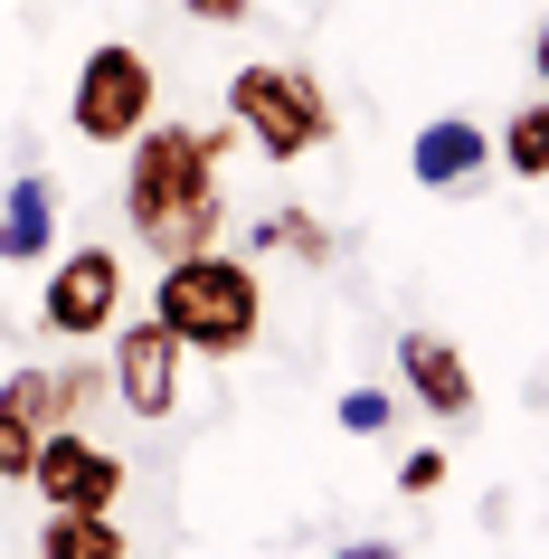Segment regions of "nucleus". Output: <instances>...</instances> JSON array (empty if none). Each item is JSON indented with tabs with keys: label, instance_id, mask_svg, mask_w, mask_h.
<instances>
[{
	"label": "nucleus",
	"instance_id": "nucleus-10",
	"mask_svg": "<svg viewBox=\"0 0 549 559\" xmlns=\"http://www.w3.org/2000/svg\"><path fill=\"white\" fill-rule=\"evenodd\" d=\"M58 228H67V200L48 171H20L0 190V265H48L58 257Z\"/></svg>",
	"mask_w": 549,
	"mask_h": 559
},
{
	"label": "nucleus",
	"instance_id": "nucleus-15",
	"mask_svg": "<svg viewBox=\"0 0 549 559\" xmlns=\"http://www.w3.org/2000/svg\"><path fill=\"white\" fill-rule=\"evenodd\" d=\"M265 237H275V247H294L303 265H332V228H322L313 209H265Z\"/></svg>",
	"mask_w": 549,
	"mask_h": 559
},
{
	"label": "nucleus",
	"instance_id": "nucleus-5",
	"mask_svg": "<svg viewBox=\"0 0 549 559\" xmlns=\"http://www.w3.org/2000/svg\"><path fill=\"white\" fill-rule=\"evenodd\" d=\"M123 323V247H58L38 285V332L48 342H105Z\"/></svg>",
	"mask_w": 549,
	"mask_h": 559
},
{
	"label": "nucleus",
	"instance_id": "nucleus-20",
	"mask_svg": "<svg viewBox=\"0 0 549 559\" xmlns=\"http://www.w3.org/2000/svg\"><path fill=\"white\" fill-rule=\"evenodd\" d=\"M332 559H398V540H342Z\"/></svg>",
	"mask_w": 549,
	"mask_h": 559
},
{
	"label": "nucleus",
	"instance_id": "nucleus-8",
	"mask_svg": "<svg viewBox=\"0 0 549 559\" xmlns=\"http://www.w3.org/2000/svg\"><path fill=\"white\" fill-rule=\"evenodd\" d=\"M484 171H492V133H484L474 115H435V123L407 133V180L435 190V200H464Z\"/></svg>",
	"mask_w": 549,
	"mask_h": 559
},
{
	"label": "nucleus",
	"instance_id": "nucleus-18",
	"mask_svg": "<svg viewBox=\"0 0 549 559\" xmlns=\"http://www.w3.org/2000/svg\"><path fill=\"white\" fill-rule=\"evenodd\" d=\"M398 493H407V502L445 493V445H407V455H398Z\"/></svg>",
	"mask_w": 549,
	"mask_h": 559
},
{
	"label": "nucleus",
	"instance_id": "nucleus-17",
	"mask_svg": "<svg viewBox=\"0 0 549 559\" xmlns=\"http://www.w3.org/2000/svg\"><path fill=\"white\" fill-rule=\"evenodd\" d=\"M0 399L29 417V427H58V408H48V360H20V370L0 380Z\"/></svg>",
	"mask_w": 549,
	"mask_h": 559
},
{
	"label": "nucleus",
	"instance_id": "nucleus-4",
	"mask_svg": "<svg viewBox=\"0 0 549 559\" xmlns=\"http://www.w3.org/2000/svg\"><path fill=\"white\" fill-rule=\"evenodd\" d=\"M152 115H162V76H152V58L133 48V38H105V48H86V58H76V95H67L76 143L123 152Z\"/></svg>",
	"mask_w": 549,
	"mask_h": 559
},
{
	"label": "nucleus",
	"instance_id": "nucleus-14",
	"mask_svg": "<svg viewBox=\"0 0 549 559\" xmlns=\"http://www.w3.org/2000/svg\"><path fill=\"white\" fill-rule=\"evenodd\" d=\"M342 437H398V389H379V380H360V389H342Z\"/></svg>",
	"mask_w": 549,
	"mask_h": 559
},
{
	"label": "nucleus",
	"instance_id": "nucleus-2",
	"mask_svg": "<svg viewBox=\"0 0 549 559\" xmlns=\"http://www.w3.org/2000/svg\"><path fill=\"white\" fill-rule=\"evenodd\" d=\"M152 323L171 332L190 360H247L265 332V275L256 257H237L228 237L200 257H162L152 275Z\"/></svg>",
	"mask_w": 549,
	"mask_h": 559
},
{
	"label": "nucleus",
	"instance_id": "nucleus-21",
	"mask_svg": "<svg viewBox=\"0 0 549 559\" xmlns=\"http://www.w3.org/2000/svg\"><path fill=\"white\" fill-rule=\"evenodd\" d=\"M530 76H540V95H549V20H540V38H530Z\"/></svg>",
	"mask_w": 549,
	"mask_h": 559
},
{
	"label": "nucleus",
	"instance_id": "nucleus-9",
	"mask_svg": "<svg viewBox=\"0 0 549 559\" xmlns=\"http://www.w3.org/2000/svg\"><path fill=\"white\" fill-rule=\"evenodd\" d=\"M398 399H417L435 427H464L474 417V360L445 332H398Z\"/></svg>",
	"mask_w": 549,
	"mask_h": 559
},
{
	"label": "nucleus",
	"instance_id": "nucleus-12",
	"mask_svg": "<svg viewBox=\"0 0 549 559\" xmlns=\"http://www.w3.org/2000/svg\"><path fill=\"white\" fill-rule=\"evenodd\" d=\"M492 162L512 180H549V95H530V105H512L492 123Z\"/></svg>",
	"mask_w": 549,
	"mask_h": 559
},
{
	"label": "nucleus",
	"instance_id": "nucleus-7",
	"mask_svg": "<svg viewBox=\"0 0 549 559\" xmlns=\"http://www.w3.org/2000/svg\"><path fill=\"white\" fill-rule=\"evenodd\" d=\"M105 342H115V352H105V380H115V399L143 417V427H162V417L180 408V360H190V352H180V342L152 323V313L115 323Z\"/></svg>",
	"mask_w": 549,
	"mask_h": 559
},
{
	"label": "nucleus",
	"instance_id": "nucleus-19",
	"mask_svg": "<svg viewBox=\"0 0 549 559\" xmlns=\"http://www.w3.org/2000/svg\"><path fill=\"white\" fill-rule=\"evenodd\" d=\"M180 10H190L200 29H247V20H256V0H180Z\"/></svg>",
	"mask_w": 549,
	"mask_h": 559
},
{
	"label": "nucleus",
	"instance_id": "nucleus-16",
	"mask_svg": "<svg viewBox=\"0 0 549 559\" xmlns=\"http://www.w3.org/2000/svg\"><path fill=\"white\" fill-rule=\"evenodd\" d=\"M38 437H48V427H29V417H20L10 399H0V484H29V455H38Z\"/></svg>",
	"mask_w": 549,
	"mask_h": 559
},
{
	"label": "nucleus",
	"instance_id": "nucleus-13",
	"mask_svg": "<svg viewBox=\"0 0 549 559\" xmlns=\"http://www.w3.org/2000/svg\"><path fill=\"white\" fill-rule=\"evenodd\" d=\"M105 399H115L105 360H48V408H58V427H86Z\"/></svg>",
	"mask_w": 549,
	"mask_h": 559
},
{
	"label": "nucleus",
	"instance_id": "nucleus-6",
	"mask_svg": "<svg viewBox=\"0 0 549 559\" xmlns=\"http://www.w3.org/2000/svg\"><path fill=\"white\" fill-rule=\"evenodd\" d=\"M123 484H133V465H123L115 445H95L86 427H48L38 455H29V493L48 512H115Z\"/></svg>",
	"mask_w": 549,
	"mask_h": 559
},
{
	"label": "nucleus",
	"instance_id": "nucleus-1",
	"mask_svg": "<svg viewBox=\"0 0 549 559\" xmlns=\"http://www.w3.org/2000/svg\"><path fill=\"white\" fill-rule=\"evenodd\" d=\"M123 228L143 237L152 257H200V247L228 237V190H218V162H208L200 123L152 115L123 143Z\"/></svg>",
	"mask_w": 549,
	"mask_h": 559
},
{
	"label": "nucleus",
	"instance_id": "nucleus-3",
	"mask_svg": "<svg viewBox=\"0 0 549 559\" xmlns=\"http://www.w3.org/2000/svg\"><path fill=\"white\" fill-rule=\"evenodd\" d=\"M228 123H237V143L265 152L275 171H294L303 152H322L332 133H342V115H332L322 76H313V67H294V58L237 67V76H228Z\"/></svg>",
	"mask_w": 549,
	"mask_h": 559
},
{
	"label": "nucleus",
	"instance_id": "nucleus-11",
	"mask_svg": "<svg viewBox=\"0 0 549 559\" xmlns=\"http://www.w3.org/2000/svg\"><path fill=\"white\" fill-rule=\"evenodd\" d=\"M38 559H133L115 512H38Z\"/></svg>",
	"mask_w": 549,
	"mask_h": 559
}]
</instances>
